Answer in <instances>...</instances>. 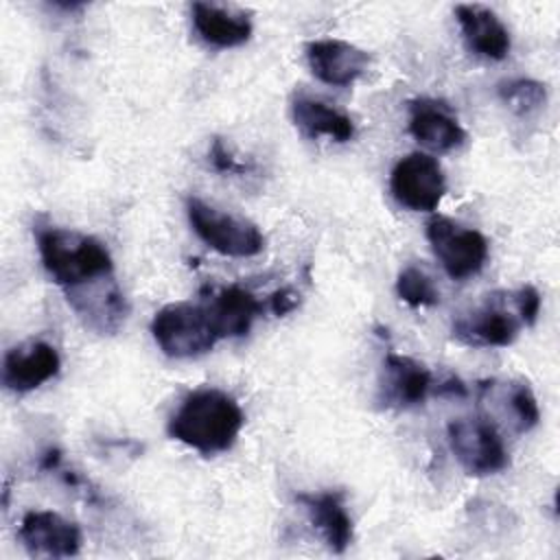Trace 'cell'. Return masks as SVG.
Returning a JSON list of instances; mask_svg holds the SVG:
<instances>
[{"mask_svg": "<svg viewBox=\"0 0 560 560\" xmlns=\"http://www.w3.org/2000/svg\"><path fill=\"white\" fill-rule=\"evenodd\" d=\"M37 249L44 269L63 291L114 276L107 247L83 232L55 225L37 228Z\"/></svg>", "mask_w": 560, "mask_h": 560, "instance_id": "2", "label": "cell"}, {"mask_svg": "<svg viewBox=\"0 0 560 560\" xmlns=\"http://www.w3.org/2000/svg\"><path fill=\"white\" fill-rule=\"evenodd\" d=\"M298 304H300V295L291 287H282L269 295V311L278 317L291 313L293 308H298Z\"/></svg>", "mask_w": 560, "mask_h": 560, "instance_id": "25", "label": "cell"}, {"mask_svg": "<svg viewBox=\"0 0 560 560\" xmlns=\"http://www.w3.org/2000/svg\"><path fill=\"white\" fill-rule=\"evenodd\" d=\"M208 158H210L212 168L219 171V173H234V175H241V173L247 171V164L238 162V160L228 151V147L223 144L221 138H214V140H212Z\"/></svg>", "mask_w": 560, "mask_h": 560, "instance_id": "24", "label": "cell"}, {"mask_svg": "<svg viewBox=\"0 0 560 560\" xmlns=\"http://www.w3.org/2000/svg\"><path fill=\"white\" fill-rule=\"evenodd\" d=\"M518 330L521 319L508 311L505 300L499 295H488L483 304L453 322L455 339L472 348H505L514 343Z\"/></svg>", "mask_w": 560, "mask_h": 560, "instance_id": "8", "label": "cell"}, {"mask_svg": "<svg viewBox=\"0 0 560 560\" xmlns=\"http://www.w3.org/2000/svg\"><path fill=\"white\" fill-rule=\"evenodd\" d=\"M160 350L171 359L199 357L219 341L206 304L173 302L162 306L151 322Z\"/></svg>", "mask_w": 560, "mask_h": 560, "instance_id": "3", "label": "cell"}, {"mask_svg": "<svg viewBox=\"0 0 560 560\" xmlns=\"http://www.w3.org/2000/svg\"><path fill=\"white\" fill-rule=\"evenodd\" d=\"M455 18L466 39V46L490 61H501L510 52V33L501 18L481 4H457Z\"/></svg>", "mask_w": 560, "mask_h": 560, "instance_id": "14", "label": "cell"}, {"mask_svg": "<svg viewBox=\"0 0 560 560\" xmlns=\"http://www.w3.org/2000/svg\"><path fill=\"white\" fill-rule=\"evenodd\" d=\"M433 389L431 370L405 354L387 352L385 354V381H383V400L396 407H413L424 402Z\"/></svg>", "mask_w": 560, "mask_h": 560, "instance_id": "16", "label": "cell"}, {"mask_svg": "<svg viewBox=\"0 0 560 560\" xmlns=\"http://www.w3.org/2000/svg\"><path fill=\"white\" fill-rule=\"evenodd\" d=\"M186 214L195 234L214 252L232 258H249L262 252L265 236L256 223L223 212L199 197L186 199Z\"/></svg>", "mask_w": 560, "mask_h": 560, "instance_id": "4", "label": "cell"}, {"mask_svg": "<svg viewBox=\"0 0 560 560\" xmlns=\"http://www.w3.org/2000/svg\"><path fill=\"white\" fill-rule=\"evenodd\" d=\"M311 72L326 85L348 88L370 66V55L346 39H315L306 46Z\"/></svg>", "mask_w": 560, "mask_h": 560, "instance_id": "12", "label": "cell"}, {"mask_svg": "<svg viewBox=\"0 0 560 560\" xmlns=\"http://www.w3.org/2000/svg\"><path fill=\"white\" fill-rule=\"evenodd\" d=\"M24 549L35 558H70L81 549V529L52 510H31L18 532Z\"/></svg>", "mask_w": 560, "mask_h": 560, "instance_id": "9", "label": "cell"}, {"mask_svg": "<svg viewBox=\"0 0 560 560\" xmlns=\"http://www.w3.org/2000/svg\"><path fill=\"white\" fill-rule=\"evenodd\" d=\"M389 192L398 206L411 212H433L446 192V177L435 158L416 151L392 168Z\"/></svg>", "mask_w": 560, "mask_h": 560, "instance_id": "7", "label": "cell"}, {"mask_svg": "<svg viewBox=\"0 0 560 560\" xmlns=\"http://www.w3.org/2000/svg\"><path fill=\"white\" fill-rule=\"evenodd\" d=\"M499 98L518 116L540 109L547 101V88L536 79H510L499 83Z\"/></svg>", "mask_w": 560, "mask_h": 560, "instance_id": "21", "label": "cell"}, {"mask_svg": "<svg viewBox=\"0 0 560 560\" xmlns=\"http://www.w3.org/2000/svg\"><path fill=\"white\" fill-rule=\"evenodd\" d=\"M446 438L455 459L472 477L497 475L510 464L503 438L488 418H455L446 429Z\"/></svg>", "mask_w": 560, "mask_h": 560, "instance_id": "5", "label": "cell"}, {"mask_svg": "<svg viewBox=\"0 0 560 560\" xmlns=\"http://www.w3.org/2000/svg\"><path fill=\"white\" fill-rule=\"evenodd\" d=\"M192 26L214 48H234L252 37V22L245 13L212 2H192Z\"/></svg>", "mask_w": 560, "mask_h": 560, "instance_id": "18", "label": "cell"}, {"mask_svg": "<svg viewBox=\"0 0 560 560\" xmlns=\"http://www.w3.org/2000/svg\"><path fill=\"white\" fill-rule=\"evenodd\" d=\"M396 293L405 304L413 308L433 306L440 302V291L435 289L431 276L416 265H409L398 273Z\"/></svg>", "mask_w": 560, "mask_h": 560, "instance_id": "22", "label": "cell"}, {"mask_svg": "<svg viewBox=\"0 0 560 560\" xmlns=\"http://www.w3.org/2000/svg\"><path fill=\"white\" fill-rule=\"evenodd\" d=\"M291 116L295 127L308 138L326 136L335 142H348L354 138L352 118L324 101L300 94L291 103Z\"/></svg>", "mask_w": 560, "mask_h": 560, "instance_id": "19", "label": "cell"}, {"mask_svg": "<svg viewBox=\"0 0 560 560\" xmlns=\"http://www.w3.org/2000/svg\"><path fill=\"white\" fill-rule=\"evenodd\" d=\"M245 416L238 402L214 387L190 392L168 420V435L201 455L228 451L241 429Z\"/></svg>", "mask_w": 560, "mask_h": 560, "instance_id": "1", "label": "cell"}, {"mask_svg": "<svg viewBox=\"0 0 560 560\" xmlns=\"http://www.w3.org/2000/svg\"><path fill=\"white\" fill-rule=\"evenodd\" d=\"M409 133L422 147L446 153L464 144L466 131L448 105L433 98L409 101Z\"/></svg>", "mask_w": 560, "mask_h": 560, "instance_id": "13", "label": "cell"}, {"mask_svg": "<svg viewBox=\"0 0 560 560\" xmlns=\"http://www.w3.org/2000/svg\"><path fill=\"white\" fill-rule=\"evenodd\" d=\"M217 337H243L249 332L254 319L262 313V302L238 284L223 287L203 302Z\"/></svg>", "mask_w": 560, "mask_h": 560, "instance_id": "15", "label": "cell"}, {"mask_svg": "<svg viewBox=\"0 0 560 560\" xmlns=\"http://www.w3.org/2000/svg\"><path fill=\"white\" fill-rule=\"evenodd\" d=\"M313 527L322 534L332 553H343L352 542V518L343 505V492L328 490L317 494H298Z\"/></svg>", "mask_w": 560, "mask_h": 560, "instance_id": "17", "label": "cell"}, {"mask_svg": "<svg viewBox=\"0 0 560 560\" xmlns=\"http://www.w3.org/2000/svg\"><path fill=\"white\" fill-rule=\"evenodd\" d=\"M74 313L98 332H116L127 317V300L114 276L66 291Z\"/></svg>", "mask_w": 560, "mask_h": 560, "instance_id": "10", "label": "cell"}, {"mask_svg": "<svg viewBox=\"0 0 560 560\" xmlns=\"http://www.w3.org/2000/svg\"><path fill=\"white\" fill-rule=\"evenodd\" d=\"M427 241L453 280H466L481 271L488 260V241L479 230L466 228L448 217H431Z\"/></svg>", "mask_w": 560, "mask_h": 560, "instance_id": "6", "label": "cell"}, {"mask_svg": "<svg viewBox=\"0 0 560 560\" xmlns=\"http://www.w3.org/2000/svg\"><path fill=\"white\" fill-rule=\"evenodd\" d=\"M510 298H512V304H514V311H516L521 324L534 326L538 319V313H540V304H542L538 289L534 284H523L521 289L510 293Z\"/></svg>", "mask_w": 560, "mask_h": 560, "instance_id": "23", "label": "cell"}, {"mask_svg": "<svg viewBox=\"0 0 560 560\" xmlns=\"http://www.w3.org/2000/svg\"><path fill=\"white\" fill-rule=\"evenodd\" d=\"M61 368L59 352L46 341H26L11 348L2 361V385L9 392L26 394L52 376H57Z\"/></svg>", "mask_w": 560, "mask_h": 560, "instance_id": "11", "label": "cell"}, {"mask_svg": "<svg viewBox=\"0 0 560 560\" xmlns=\"http://www.w3.org/2000/svg\"><path fill=\"white\" fill-rule=\"evenodd\" d=\"M501 398L505 402V411L512 418L510 422L514 424V429L518 433H525L538 424V420H540L538 400L527 383H523V381L505 383Z\"/></svg>", "mask_w": 560, "mask_h": 560, "instance_id": "20", "label": "cell"}]
</instances>
